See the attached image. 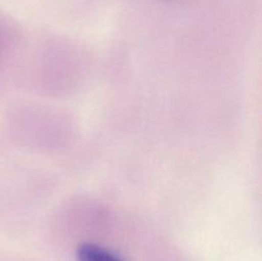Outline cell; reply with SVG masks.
I'll return each instance as SVG.
<instances>
[{
  "mask_svg": "<svg viewBox=\"0 0 262 261\" xmlns=\"http://www.w3.org/2000/svg\"><path fill=\"white\" fill-rule=\"evenodd\" d=\"M77 261H123L112 251L92 243L81 245L77 250Z\"/></svg>",
  "mask_w": 262,
  "mask_h": 261,
  "instance_id": "1",
  "label": "cell"
}]
</instances>
